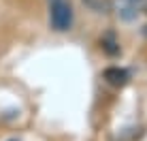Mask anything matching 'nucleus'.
Returning a JSON list of instances; mask_svg holds the SVG:
<instances>
[{
	"label": "nucleus",
	"instance_id": "obj_1",
	"mask_svg": "<svg viewBox=\"0 0 147 141\" xmlns=\"http://www.w3.org/2000/svg\"><path fill=\"white\" fill-rule=\"evenodd\" d=\"M47 2H49V26H51V30L68 32L75 22L70 0H47Z\"/></svg>",
	"mask_w": 147,
	"mask_h": 141
},
{
	"label": "nucleus",
	"instance_id": "obj_2",
	"mask_svg": "<svg viewBox=\"0 0 147 141\" xmlns=\"http://www.w3.org/2000/svg\"><path fill=\"white\" fill-rule=\"evenodd\" d=\"M102 77H105L107 83L115 85V88H124V85L130 81V70L121 68V66H109V68H105Z\"/></svg>",
	"mask_w": 147,
	"mask_h": 141
},
{
	"label": "nucleus",
	"instance_id": "obj_3",
	"mask_svg": "<svg viewBox=\"0 0 147 141\" xmlns=\"http://www.w3.org/2000/svg\"><path fill=\"white\" fill-rule=\"evenodd\" d=\"M100 45H102V49L109 54V56H117V54H119V43H117V39H115L113 32L105 34V37L100 39Z\"/></svg>",
	"mask_w": 147,
	"mask_h": 141
},
{
	"label": "nucleus",
	"instance_id": "obj_4",
	"mask_svg": "<svg viewBox=\"0 0 147 141\" xmlns=\"http://www.w3.org/2000/svg\"><path fill=\"white\" fill-rule=\"evenodd\" d=\"M124 2L128 4V9H136L141 2H143V0H124Z\"/></svg>",
	"mask_w": 147,
	"mask_h": 141
},
{
	"label": "nucleus",
	"instance_id": "obj_5",
	"mask_svg": "<svg viewBox=\"0 0 147 141\" xmlns=\"http://www.w3.org/2000/svg\"><path fill=\"white\" fill-rule=\"evenodd\" d=\"M143 37L147 39V24H145V26H143Z\"/></svg>",
	"mask_w": 147,
	"mask_h": 141
},
{
	"label": "nucleus",
	"instance_id": "obj_6",
	"mask_svg": "<svg viewBox=\"0 0 147 141\" xmlns=\"http://www.w3.org/2000/svg\"><path fill=\"white\" fill-rule=\"evenodd\" d=\"M13 141H15V139H13Z\"/></svg>",
	"mask_w": 147,
	"mask_h": 141
}]
</instances>
